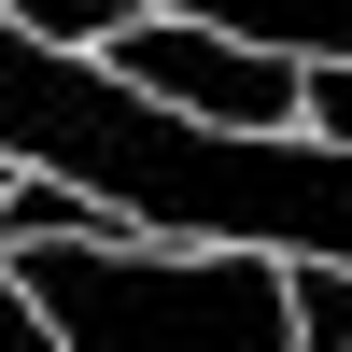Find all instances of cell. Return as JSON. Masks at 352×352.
<instances>
[{
    "instance_id": "cell-1",
    "label": "cell",
    "mask_w": 352,
    "mask_h": 352,
    "mask_svg": "<svg viewBox=\"0 0 352 352\" xmlns=\"http://www.w3.org/2000/svg\"><path fill=\"white\" fill-rule=\"evenodd\" d=\"M56 352H310L296 254L254 240H43L14 254Z\"/></svg>"
},
{
    "instance_id": "cell-2",
    "label": "cell",
    "mask_w": 352,
    "mask_h": 352,
    "mask_svg": "<svg viewBox=\"0 0 352 352\" xmlns=\"http://www.w3.org/2000/svg\"><path fill=\"white\" fill-rule=\"evenodd\" d=\"M113 71L141 99L197 113V127H310V71L282 43H240V28H197V14H141L113 43Z\"/></svg>"
},
{
    "instance_id": "cell-3",
    "label": "cell",
    "mask_w": 352,
    "mask_h": 352,
    "mask_svg": "<svg viewBox=\"0 0 352 352\" xmlns=\"http://www.w3.org/2000/svg\"><path fill=\"white\" fill-rule=\"evenodd\" d=\"M141 14H197L240 43H282V56H352V0H141Z\"/></svg>"
},
{
    "instance_id": "cell-4",
    "label": "cell",
    "mask_w": 352,
    "mask_h": 352,
    "mask_svg": "<svg viewBox=\"0 0 352 352\" xmlns=\"http://www.w3.org/2000/svg\"><path fill=\"white\" fill-rule=\"evenodd\" d=\"M14 28H28V43H56V56H85V43H127L141 0H14Z\"/></svg>"
},
{
    "instance_id": "cell-5",
    "label": "cell",
    "mask_w": 352,
    "mask_h": 352,
    "mask_svg": "<svg viewBox=\"0 0 352 352\" xmlns=\"http://www.w3.org/2000/svg\"><path fill=\"white\" fill-rule=\"evenodd\" d=\"M296 338L310 352H352V268L338 254H296Z\"/></svg>"
},
{
    "instance_id": "cell-6",
    "label": "cell",
    "mask_w": 352,
    "mask_h": 352,
    "mask_svg": "<svg viewBox=\"0 0 352 352\" xmlns=\"http://www.w3.org/2000/svg\"><path fill=\"white\" fill-rule=\"evenodd\" d=\"M310 141L352 155V56H310Z\"/></svg>"
},
{
    "instance_id": "cell-7",
    "label": "cell",
    "mask_w": 352,
    "mask_h": 352,
    "mask_svg": "<svg viewBox=\"0 0 352 352\" xmlns=\"http://www.w3.org/2000/svg\"><path fill=\"white\" fill-rule=\"evenodd\" d=\"M0 352H56V324H43V296L14 282V254H0Z\"/></svg>"
}]
</instances>
